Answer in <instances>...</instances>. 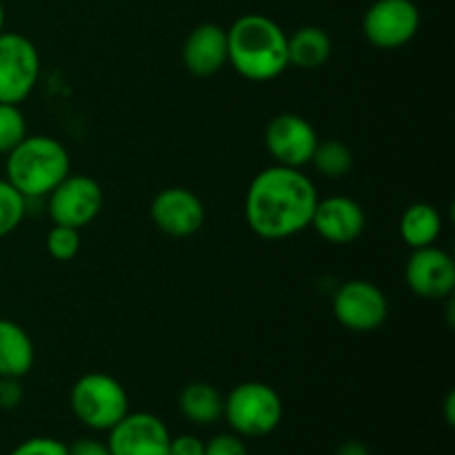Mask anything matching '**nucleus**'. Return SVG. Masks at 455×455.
I'll return each mask as SVG.
<instances>
[{
	"instance_id": "nucleus-1",
	"label": "nucleus",
	"mask_w": 455,
	"mask_h": 455,
	"mask_svg": "<svg viewBox=\"0 0 455 455\" xmlns=\"http://www.w3.org/2000/svg\"><path fill=\"white\" fill-rule=\"evenodd\" d=\"M318 200V189L307 173L271 164L249 185L244 218L260 238L284 240L309 229Z\"/></svg>"
},
{
	"instance_id": "nucleus-2",
	"label": "nucleus",
	"mask_w": 455,
	"mask_h": 455,
	"mask_svg": "<svg viewBox=\"0 0 455 455\" xmlns=\"http://www.w3.org/2000/svg\"><path fill=\"white\" fill-rule=\"evenodd\" d=\"M231 69L251 83H269L287 71V34L262 13H244L227 29Z\"/></svg>"
},
{
	"instance_id": "nucleus-3",
	"label": "nucleus",
	"mask_w": 455,
	"mask_h": 455,
	"mask_svg": "<svg viewBox=\"0 0 455 455\" xmlns=\"http://www.w3.org/2000/svg\"><path fill=\"white\" fill-rule=\"evenodd\" d=\"M4 172L27 200L47 198L71 173L69 151L52 136H27L7 154Z\"/></svg>"
},
{
	"instance_id": "nucleus-4",
	"label": "nucleus",
	"mask_w": 455,
	"mask_h": 455,
	"mask_svg": "<svg viewBox=\"0 0 455 455\" xmlns=\"http://www.w3.org/2000/svg\"><path fill=\"white\" fill-rule=\"evenodd\" d=\"M283 398L265 382H240L225 398V411L231 429L243 438H262L283 422Z\"/></svg>"
},
{
	"instance_id": "nucleus-5",
	"label": "nucleus",
	"mask_w": 455,
	"mask_h": 455,
	"mask_svg": "<svg viewBox=\"0 0 455 455\" xmlns=\"http://www.w3.org/2000/svg\"><path fill=\"white\" fill-rule=\"evenodd\" d=\"M71 411L93 431H109L129 413V395L109 373H84L69 394Z\"/></svg>"
},
{
	"instance_id": "nucleus-6",
	"label": "nucleus",
	"mask_w": 455,
	"mask_h": 455,
	"mask_svg": "<svg viewBox=\"0 0 455 455\" xmlns=\"http://www.w3.org/2000/svg\"><path fill=\"white\" fill-rule=\"evenodd\" d=\"M40 78V53L27 36L0 34V102L20 105L34 93Z\"/></svg>"
},
{
	"instance_id": "nucleus-7",
	"label": "nucleus",
	"mask_w": 455,
	"mask_h": 455,
	"mask_svg": "<svg viewBox=\"0 0 455 455\" xmlns=\"http://www.w3.org/2000/svg\"><path fill=\"white\" fill-rule=\"evenodd\" d=\"M331 309L345 329L354 333H371L385 324L389 315V300L378 284L355 278L338 287Z\"/></svg>"
},
{
	"instance_id": "nucleus-8",
	"label": "nucleus",
	"mask_w": 455,
	"mask_h": 455,
	"mask_svg": "<svg viewBox=\"0 0 455 455\" xmlns=\"http://www.w3.org/2000/svg\"><path fill=\"white\" fill-rule=\"evenodd\" d=\"M420 9L413 0H376L363 18V34L376 49H400L420 31Z\"/></svg>"
},
{
	"instance_id": "nucleus-9",
	"label": "nucleus",
	"mask_w": 455,
	"mask_h": 455,
	"mask_svg": "<svg viewBox=\"0 0 455 455\" xmlns=\"http://www.w3.org/2000/svg\"><path fill=\"white\" fill-rule=\"evenodd\" d=\"M102 203H105L102 187L84 173H69L47 196V209L53 225L74 227V229L92 225L100 216Z\"/></svg>"
},
{
	"instance_id": "nucleus-10",
	"label": "nucleus",
	"mask_w": 455,
	"mask_h": 455,
	"mask_svg": "<svg viewBox=\"0 0 455 455\" xmlns=\"http://www.w3.org/2000/svg\"><path fill=\"white\" fill-rule=\"evenodd\" d=\"M318 132L307 118L298 114H280L269 120L265 129V147L275 164L302 169L311 163Z\"/></svg>"
},
{
	"instance_id": "nucleus-11",
	"label": "nucleus",
	"mask_w": 455,
	"mask_h": 455,
	"mask_svg": "<svg viewBox=\"0 0 455 455\" xmlns=\"http://www.w3.org/2000/svg\"><path fill=\"white\" fill-rule=\"evenodd\" d=\"M149 216L163 234L172 238H189L203 229L207 209L196 191L187 187H167L151 200Z\"/></svg>"
},
{
	"instance_id": "nucleus-12",
	"label": "nucleus",
	"mask_w": 455,
	"mask_h": 455,
	"mask_svg": "<svg viewBox=\"0 0 455 455\" xmlns=\"http://www.w3.org/2000/svg\"><path fill=\"white\" fill-rule=\"evenodd\" d=\"M169 443L167 425L154 413L138 411L111 427L107 447L111 455H169Z\"/></svg>"
},
{
	"instance_id": "nucleus-13",
	"label": "nucleus",
	"mask_w": 455,
	"mask_h": 455,
	"mask_svg": "<svg viewBox=\"0 0 455 455\" xmlns=\"http://www.w3.org/2000/svg\"><path fill=\"white\" fill-rule=\"evenodd\" d=\"M407 287L425 300H447L455 289V262L444 249L435 244L413 249L404 267Z\"/></svg>"
},
{
	"instance_id": "nucleus-14",
	"label": "nucleus",
	"mask_w": 455,
	"mask_h": 455,
	"mask_svg": "<svg viewBox=\"0 0 455 455\" xmlns=\"http://www.w3.org/2000/svg\"><path fill=\"white\" fill-rule=\"evenodd\" d=\"M311 227L327 243L349 244L363 235L367 216L360 203H355L349 196H331V198L318 200Z\"/></svg>"
},
{
	"instance_id": "nucleus-15",
	"label": "nucleus",
	"mask_w": 455,
	"mask_h": 455,
	"mask_svg": "<svg viewBox=\"0 0 455 455\" xmlns=\"http://www.w3.org/2000/svg\"><path fill=\"white\" fill-rule=\"evenodd\" d=\"M182 65L198 78H209L229 65L227 29L216 22H203L187 36L182 44Z\"/></svg>"
},
{
	"instance_id": "nucleus-16",
	"label": "nucleus",
	"mask_w": 455,
	"mask_h": 455,
	"mask_svg": "<svg viewBox=\"0 0 455 455\" xmlns=\"http://www.w3.org/2000/svg\"><path fill=\"white\" fill-rule=\"evenodd\" d=\"M36 349L18 323L0 318V378H22L34 369Z\"/></svg>"
},
{
	"instance_id": "nucleus-17",
	"label": "nucleus",
	"mask_w": 455,
	"mask_h": 455,
	"mask_svg": "<svg viewBox=\"0 0 455 455\" xmlns=\"http://www.w3.org/2000/svg\"><path fill=\"white\" fill-rule=\"evenodd\" d=\"M333 43L331 36L323 27L307 25L287 36V56L289 65L302 71L320 69L331 58Z\"/></svg>"
},
{
	"instance_id": "nucleus-18",
	"label": "nucleus",
	"mask_w": 455,
	"mask_h": 455,
	"mask_svg": "<svg viewBox=\"0 0 455 455\" xmlns=\"http://www.w3.org/2000/svg\"><path fill=\"white\" fill-rule=\"evenodd\" d=\"M443 234V213L429 203H413L404 209L400 218V235L411 249L435 244Z\"/></svg>"
},
{
	"instance_id": "nucleus-19",
	"label": "nucleus",
	"mask_w": 455,
	"mask_h": 455,
	"mask_svg": "<svg viewBox=\"0 0 455 455\" xmlns=\"http://www.w3.org/2000/svg\"><path fill=\"white\" fill-rule=\"evenodd\" d=\"M178 407H180V413L187 420L194 422V425L207 427L222 418V411H225V398H222L220 391L213 385H209V382H189V385L180 391Z\"/></svg>"
},
{
	"instance_id": "nucleus-20",
	"label": "nucleus",
	"mask_w": 455,
	"mask_h": 455,
	"mask_svg": "<svg viewBox=\"0 0 455 455\" xmlns=\"http://www.w3.org/2000/svg\"><path fill=\"white\" fill-rule=\"evenodd\" d=\"M311 164L318 169V173H323L324 178H338L347 176L354 167V154H351L349 147L342 140H324L318 142L314 156H311Z\"/></svg>"
},
{
	"instance_id": "nucleus-21",
	"label": "nucleus",
	"mask_w": 455,
	"mask_h": 455,
	"mask_svg": "<svg viewBox=\"0 0 455 455\" xmlns=\"http://www.w3.org/2000/svg\"><path fill=\"white\" fill-rule=\"evenodd\" d=\"M27 213V198L4 178L0 180V238H7L9 234L20 227L22 218Z\"/></svg>"
},
{
	"instance_id": "nucleus-22",
	"label": "nucleus",
	"mask_w": 455,
	"mask_h": 455,
	"mask_svg": "<svg viewBox=\"0 0 455 455\" xmlns=\"http://www.w3.org/2000/svg\"><path fill=\"white\" fill-rule=\"evenodd\" d=\"M27 136H29L27 133V118L20 111V105L0 102V154L7 156Z\"/></svg>"
},
{
	"instance_id": "nucleus-23",
	"label": "nucleus",
	"mask_w": 455,
	"mask_h": 455,
	"mask_svg": "<svg viewBox=\"0 0 455 455\" xmlns=\"http://www.w3.org/2000/svg\"><path fill=\"white\" fill-rule=\"evenodd\" d=\"M44 244H47V253L53 258V260L58 262L74 260L80 251V229L53 225L52 229H49Z\"/></svg>"
},
{
	"instance_id": "nucleus-24",
	"label": "nucleus",
	"mask_w": 455,
	"mask_h": 455,
	"mask_svg": "<svg viewBox=\"0 0 455 455\" xmlns=\"http://www.w3.org/2000/svg\"><path fill=\"white\" fill-rule=\"evenodd\" d=\"M9 455H69V447L56 438L38 435V438H29L20 443Z\"/></svg>"
},
{
	"instance_id": "nucleus-25",
	"label": "nucleus",
	"mask_w": 455,
	"mask_h": 455,
	"mask_svg": "<svg viewBox=\"0 0 455 455\" xmlns=\"http://www.w3.org/2000/svg\"><path fill=\"white\" fill-rule=\"evenodd\" d=\"M204 455H249L238 434H218L204 444Z\"/></svg>"
},
{
	"instance_id": "nucleus-26",
	"label": "nucleus",
	"mask_w": 455,
	"mask_h": 455,
	"mask_svg": "<svg viewBox=\"0 0 455 455\" xmlns=\"http://www.w3.org/2000/svg\"><path fill=\"white\" fill-rule=\"evenodd\" d=\"M20 403V378H0V409H16Z\"/></svg>"
},
{
	"instance_id": "nucleus-27",
	"label": "nucleus",
	"mask_w": 455,
	"mask_h": 455,
	"mask_svg": "<svg viewBox=\"0 0 455 455\" xmlns=\"http://www.w3.org/2000/svg\"><path fill=\"white\" fill-rule=\"evenodd\" d=\"M169 455H204V443L196 435H178L169 443Z\"/></svg>"
},
{
	"instance_id": "nucleus-28",
	"label": "nucleus",
	"mask_w": 455,
	"mask_h": 455,
	"mask_svg": "<svg viewBox=\"0 0 455 455\" xmlns=\"http://www.w3.org/2000/svg\"><path fill=\"white\" fill-rule=\"evenodd\" d=\"M69 455H111V451L105 443H100V440L83 438L76 440V443L71 444Z\"/></svg>"
},
{
	"instance_id": "nucleus-29",
	"label": "nucleus",
	"mask_w": 455,
	"mask_h": 455,
	"mask_svg": "<svg viewBox=\"0 0 455 455\" xmlns=\"http://www.w3.org/2000/svg\"><path fill=\"white\" fill-rule=\"evenodd\" d=\"M336 455H369V449L364 447L363 443H355V440H349V443L340 444Z\"/></svg>"
},
{
	"instance_id": "nucleus-30",
	"label": "nucleus",
	"mask_w": 455,
	"mask_h": 455,
	"mask_svg": "<svg viewBox=\"0 0 455 455\" xmlns=\"http://www.w3.org/2000/svg\"><path fill=\"white\" fill-rule=\"evenodd\" d=\"M453 409H455V394L451 391V394L447 395V403H444V416H447L449 425H453V422H455Z\"/></svg>"
},
{
	"instance_id": "nucleus-31",
	"label": "nucleus",
	"mask_w": 455,
	"mask_h": 455,
	"mask_svg": "<svg viewBox=\"0 0 455 455\" xmlns=\"http://www.w3.org/2000/svg\"><path fill=\"white\" fill-rule=\"evenodd\" d=\"M4 31V7H3V3H0V34H3Z\"/></svg>"
}]
</instances>
